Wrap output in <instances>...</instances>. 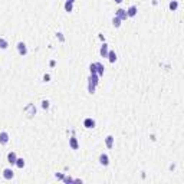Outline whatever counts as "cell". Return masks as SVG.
<instances>
[{
  "label": "cell",
  "mask_w": 184,
  "mask_h": 184,
  "mask_svg": "<svg viewBox=\"0 0 184 184\" xmlns=\"http://www.w3.org/2000/svg\"><path fill=\"white\" fill-rule=\"evenodd\" d=\"M16 48H17V52L20 56H26L27 55V46L25 42H19L17 45H16Z\"/></svg>",
  "instance_id": "6da1fadb"
},
{
  "label": "cell",
  "mask_w": 184,
  "mask_h": 184,
  "mask_svg": "<svg viewBox=\"0 0 184 184\" xmlns=\"http://www.w3.org/2000/svg\"><path fill=\"white\" fill-rule=\"evenodd\" d=\"M115 16H117V17H119V19H121L122 22L128 19L127 10H125V9H122V7H119V9H117V10H115Z\"/></svg>",
  "instance_id": "7a4b0ae2"
},
{
  "label": "cell",
  "mask_w": 184,
  "mask_h": 184,
  "mask_svg": "<svg viewBox=\"0 0 184 184\" xmlns=\"http://www.w3.org/2000/svg\"><path fill=\"white\" fill-rule=\"evenodd\" d=\"M98 161H99V164H101V165H104V167L109 165V157H108V154H105V153H102V154L99 155Z\"/></svg>",
  "instance_id": "3957f363"
},
{
  "label": "cell",
  "mask_w": 184,
  "mask_h": 184,
  "mask_svg": "<svg viewBox=\"0 0 184 184\" xmlns=\"http://www.w3.org/2000/svg\"><path fill=\"white\" fill-rule=\"evenodd\" d=\"M95 125H96L95 119H92V118H85L83 119V127H85V128L92 130V128H95Z\"/></svg>",
  "instance_id": "277c9868"
},
{
  "label": "cell",
  "mask_w": 184,
  "mask_h": 184,
  "mask_svg": "<svg viewBox=\"0 0 184 184\" xmlns=\"http://www.w3.org/2000/svg\"><path fill=\"white\" fill-rule=\"evenodd\" d=\"M69 147H71L72 150H78V148H79L78 138H76L75 135H72V137H69Z\"/></svg>",
  "instance_id": "5b68a950"
},
{
  "label": "cell",
  "mask_w": 184,
  "mask_h": 184,
  "mask_svg": "<svg viewBox=\"0 0 184 184\" xmlns=\"http://www.w3.org/2000/svg\"><path fill=\"white\" fill-rule=\"evenodd\" d=\"M138 13V7L135 6V4H131L128 9H127V14H128V17H135Z\"/></svg>",
  "instance_id": "8992f818"
},
{
  "label": "cell",
  "mask_w": 184,
  "mask_h": 184,
  "mask_svg": "<svg viewBox=\"0 0 184 184\" xmlns=\"http://www.w3.org/2000/svg\"><path fill=\"white\" fill-rule=\"evenodd\" d=\"M13 177H14V173L12 168H4L3 170V178L4 180H12Z\"/></svg>",
  "instance_id": "52a82bcc"
},
{
  "label": "cell",
  "mask_w": 184,
  "mask_h": 184,
  "mask_svg": "<svg viewBox=\"0 0 184 184\" xmlns=\"http://www.w3.org/2000/svg\"><path fill=\"white\" fill-rule=\"evenodd\" d=\"M16 160H17V155H16L14 151L7 153V163H9L10 165H14V164H16Z\"/></svg>",
  "instance_id": "ba28073f"
},
{
  "label": "cell",
  "mask_w": 184,
  "mask_h": 184,
  "mask_svg": "<svg viewBox=\"0 0 184 184\" xmlns=\"http://www.w3.org/2000/svg\"><path fill=\"white\" fill-rule=\"evenodd\" d=\"M108 52H109V46H108V43H102V46H101V49H99V55L102 56V58H106L108 56Z\"/></svg>",
  "instance_id": "9c48e42d"
},
{
  "label": "cell",
  "mask_w": 184,
  "mask_h": 184,
  "mask_svg": "<svg viewBox=\"0 0 184 184\" xmlns=\"http://www.w3.org/2000/svg\"><path fill=\"white\" fill-rule=\"evenodd\" d=\"M9 138H10V137H9V134H7L6 131L0 132V144H1V145L7 144V143H9Z\"/></svg>",
  "instance_id": "30bf717a"
},
{
  "label": "cell",
  "mask_w": 184,
  "mask_h": 184,
  "mask_svg": "<svg viewBox=\"0 0 184 184\" xmlns=\"http://www.w3.org/2000/svg\"><path fill=\"white\" fill-rule=\"evenodd\" d=\"M88 82L92 83V85H95V86H98V83H99V76H98L96 73H91L89 78H88Z\"/></svg>",
  "instance_id": "8fae6325"
},
{
  "label": "cell",
  "mask_w": 184,
  "mask_h": 184,
  "mask_svg": "<svg viewBox=\"0 0 184 184\" xmlns=\"http://www.w3.org/2000/svg\"><path fill=\"white\" fill-rule=\"evenodd\" d=\"M114 143H115V138H114L112 135H106L105 145H106V148H108V150H111V148L114 147Z\"/></svg>",
  "instance_id": "7c38bea8"
},
{
  "label": "cell",
  "mask_w": 184,
  "mask_h": 184,
  "mask_svg": "<svg viewBox=\"0 0 184 184\" xmlns=\"http://www.w3.org/2000/svg\"><path fill=\"white\" fill-rule=\"evenodd\" d=\"M106 58H108V61H109L111 63H115V62H117V59H118V55H117L115 51H109Z\"/></svg>",
  "instance_id": "4fadbf2b"
},
{
  "label": "cell",
  "mask_w": 184,
  "mask_h": 184,
  "mask_svg": "<svg viewBox=\"0 0 184 184\" xmlns=\"http://www.w3.org/2000/svg\"><path fill=\"white\" fill-rule=\"evenodd\" d=\"M95 66H96V75H98V76H102L104 72H105V66L102 65L101 62H95Z\"/></svg>",
  "instance_id": "5bb4252c"
},
{
  "label": "cell",
  "mask_w": 184,
  "mask_h": 184,
  "mask_svg": "<svg viewBox=\"0 0 184 184\" xmlns=\"http://www.w3.org/2000/svg\"><path fill=\"white\" fill-rule=\"evenodd\" d=\"M25 111H30V114H29V117H32V115H36V108L33 104H29V105L25 108Z\"/></svg>",
  "instance_id": "9a60e30c"
},
{
  "label": "cell",
  "mask_w": 184,
  "mask_h": 184,
  "mask_svg": "<svg viewBox=\"0 0 184 184\" xmlns=\"http://www.w3.org/2000/svg\"><path fill=\"white\" fill-rule=\"evenodd\" d=\"M168 7H170V10L175 12V10L178 9V1H177V0H171L170 3H168Z\"/></svg>",
  "instance_id": "2e32d148"
},
{
  "label": "cell",
  "mask_w": 184,
  "mask_h": 184,
  "mask_svg": "<svg viewBox=\"0 0 184 184\" xmlns=\"http://www.w3.org/2000/svg\"><path fill=\"white\" fill-rule=\"evenodd\" d=\"M9 48V42L4 39V38H0V49H3V51H6Z\"/></svg>",
  "instance_id": "e0dca14e"
},
{
  "label": "cell",
  "mask_w": 184,
  "mask_h": 184,
  "mask_svg": "<svg viewBox=\"0 0 184 184\" xmlns=\"http://www.w3.org/2000/svg\"><path fill=\"white\" fill-rule=\"evenodd\" d=\"M25 164H26V163H25V160H23V158L17 157V160H16V164H14V165H16L17 168H20V170H22V168L25 167Z\"/></svg>",
  "instance_id": "ac0fdd59"
},
{
  "label": "cell",
  "mask_w": 184,
  "mask_h": 184,
  "mask_svg": "<svg viewBox=\"0 0 184 184\" xmlns=\"http://www.w3.org/2000/svg\"><path fill=\"white\" fill-rule=\"evenodd\" d=\"M65 12H68V13H71L72 10H73V3H71V1H65Z\"/></svg>",
  "instance_id": "d6986e66"
},
{
  "label": "cell",
  "mask_w": 184,
  "mask_h": 184,
  "mask_svg": "<svg viewBox=\"0 0 184 184\" xmlns=\"http://www.w3.org/2000/svg\"><path fill=\"white\" fill-rule=\"evenodd\" d=\"M121 23H122V20H121L119 17H117V16L112 17V25H114V27H119L121 26Z\"/></svg>",
  "instance_id": "ffe728a7"
},
{
  "label": "cell",
  "mask_w": 184,
  "mask_h": 184,
  "mask_svg": "<svg viewBox=\"0 0 184 184\" xmlns=\"http://www.w3.org/2000/svg\"><path fill=\"white\" fill-rule=\"evenodd\" d=\"M49 106H51V102H49L48 99H43V101H42V108H43V109H49Z\"/></svg>",
  "instance_id": "44dd1931"
},
{
  "label": "cell",
  "mask_w": 184,
  "mask_h": 184,
  "mask_svg": "<svg viewBox=\"0 0 184 184\" xmlns=\"http://www.w3.org/2000/svg\"><path fill=\"white\" fill-rule=\"evenodd\" d=\"M95 89H96V86L88 82V92H89V93H95Z\"/></svg>",
  "instance_id": "7402d4cb"
},
{
  "label": "cell",
  "mask_w": 184,
  "mask_h": 184,
  "mask_svg": "<svg viewBox=\"0 0 184 184\" xmlns=\"http://www.w3.org/2000/svg\"><path fill=\"white\" fill-rule=\"evenodd\" d=\"M89 73H96V66H95V62L89 65Z\"/></svg>",
  "instance_id": "603a6c76"
},
{
  "label": "cell",
  "mask_w": 184,
  "mask_h": 184,
  "mask_svg": "<svg viewBox=\"0 0 184 184\" xmlns=\"http://www.w3.org/2000/svg\"><path fill=\"white\" fill-rule=\"evenodd\" d=\"M63 181H65V183H73L75 180H73L72 177H68V175H65V177H63Z\"/></svg>",
  "instance_id": "cb8c5ba5"
},
{
  "label": "cell",
  "mask_w": 184,
  "mask_h": 184,
  "mask_svg": "<svg viewBox=\"0 0 184 184\" xmlns=\"http://www.w3.org/2000/svg\"><path fill=\"white\" fill-rule=\"evenodd\" d=\"M51 81V73H45L43 75V82H49Z\"/></svg>",
  "instance_id": "d4e9b609"
},
{
  "label": "cell",
  "mask_w": 184,
  "mask_h": 184,
  "mask_svg": "<svg viewBox=\"0 0 184 184\" xmlns=\"http://www.w3.org/2000/svg\"><path fill=\"white\" fill-rule=\"evenodd\" d=\"M55 177H56L58 180H63V177H65V175H63L62 173H56V174H55Z\"/></svg>",
  "instance_id": "484cf974"
},
{
  "label": "cell",
  "mask_w": 184,
  "mask_h": 184,
  "mask_svg": "<svg viewBox=\"0 0 184 184\" xmlns=\"http://www.w3.org/2000/svg\"><path fill=\"white\" fill-rule=\"evenodd\" d=\"M114 1H115V3H118V4H119V3H122L124 0H114Z\"/></svg>",
  "instance_id": "4316f807"
},
{
  "label": "cell",
  "mask_w": 184,
  "mask_h": 184,
  "mask_svg": "<svg viewBox=\"0 0 184 184\" xmlns=\"http://www.w3.org/2000/svg\"><path fill=\"white\" fill-rule=\"evenodd\" d=\"M66 1H71V3H73V1H75V0H66Z\"/></svg>",
  "instance_id": "83f0119b"
}]
</instances>
